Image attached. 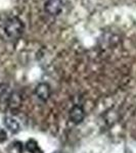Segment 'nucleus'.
Masks as SVG:
<instances>
[{
  "label": "nucleus",
  "instance_id": "423d86ee",
  "mask_svg": "<svg viewBox=\"0 0 136 153\" xmlns=\"http://www.w3.org/2000/svg\"><path fill=\"white\" fill-rule=\"evenodd\" d=\"M3 123L6 129L10 133H12V134H18L21 131V125H19V123L14 117H5L3 118Z\"/></svg>",
  "mask_w": 136,
  "mask_h": 153
},
{
  "label": "nucleus",
  "instance_id": "6e6552de",
  "mask_svg": "<svg viewBox=\"0 0 136 153\" xmlns=\"http://www.w3.org/2000/svg\"><path fill=\"white\" fill-rule=\"evenodd\" d=\"M7 140V134L5 130L0 128V143H4Z\"/></svg>",
  "mask_w": 136,
  "mask_h": 153
},
{
  "label": "nucleus",
  "instance_id": "f257e3e1",
  "mask_svg": "<svg viewBox=\"0 0 136 153\" xmlns=\"http://www.w3.org/2000/svg\"><path fill=\"white\" fill-rule=\"evenodd\" d=\"M4 36L9 40H18V39L24 34L25 24L18 16H11L4 22L2 26Z\"/></svg>",
  "mask_w": 136,
  "mask_h": 153
},
{
  "label": "nucleus",
  "instance_id": "1a4fd4ad",
  "mask_svg": "<svg viewBox=\"0 0 136 153\" xmlns=\"http://www.w3.org/2000/svg\"><path fill=\"white\" fill-rule=\"evenodd\" d=\"M56 153H58V152H56Z\"/></svg>",
  "mask_w": 136,
  "mask_h": 153
},
{
  "label": "nucleus",
  "instance_id": "f03ea898",
  "mask_svg": "<svg viewBox=\"0 0 136 153\" xmlns=\"http://www.w3.org/2000/svg\"><path fill=\"white\" fill-rule=\"evenodd\" d=\"M64 8L63 0H46L44 3V10L49 16H58Z\"/></svg>",
  "mask_w": 136,
  "mask_h": 153
},
{
  "label": "nucleus",
  "instance_id": "39448f33",
  "mask_svg": "<svg viewBox=\"0 0 136 153\" xmlns=\"http://www.w3.org/2000/svg\"><path fill=\"white\" fill-rule=\"evenodd\" d=\"M6 102L10 109H18L22 104V96L18 92H10L6 97Z\"/></svg>",
  "mask_w": 136,
  "mask_h": 153
},
{
  "label": "nucleus",
  "instance_id": "0eeeda50",
  "mask_svg": "<svg viewBox=\"0 0 136 153\" xmlns=\"http://www.w3.org/2000/svg\"><path fill=\"white\" fill-rule=\"evenodd\" d=\"M26 149L28 150L30 153H42V151L39 148L38 144H37L36 141L34 140H29L26 144Z\"/></svg>",
  "mask_w": 136,
  "mask_h": 153
},
{
  "label": "nucleus",
  "instance_id": "20e7f679",
  "mask_svg": "<svg viewBox=\"0 0 136 153\" xmlns=\"http://www.w3.org/2000/svg\"><path fill=\"white\" fill-rule=\"evenodd\" d=\"M35 94L41 101H47L51 95V88L47 83H40L36 86Z\"/></svg>",
  "mask_w": 136,
  "mask_h": 153
},
{
  "label": "nucleus",
  "instance_id": "7ed1b4c3",
  "mask_svg": "<svg viewBox=\"0 0 136 153\" xmlns=\"http://www.w3.org/2000/svg\"><path fill=\"white\" fill-rule=\"evenodd\" d=\"M85 118V110L81 105H74L70 110V120L74 124L78 125L84 120Z\"/></svg>",
  "mask_w": 136,
  "mask_h": 153
}]
</instances>
